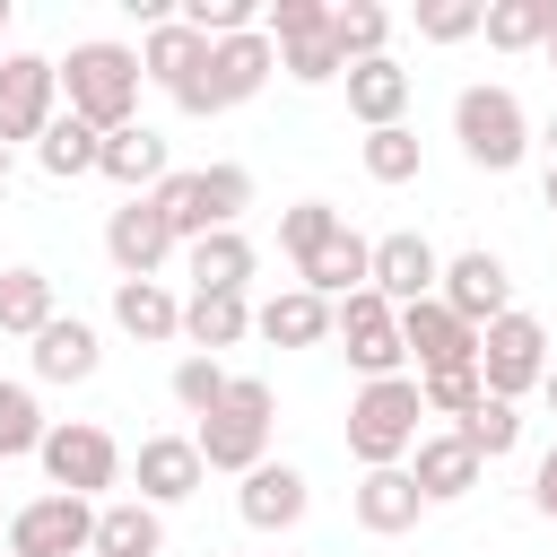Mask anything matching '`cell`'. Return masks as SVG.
<instances>
[{"label": "cell", "instance_id": "33", "mask_svg": "<svg viewBox=\"0 0 557 557\" xmlns=\"http://www.w3.org/2000/svg\"><path fill=\"white\" fill-rule=\"evenodd\" d=\"M44 435H52V418H44L35 383H9V374H0V461H17V453H44Z\"/></svg>", "mask_w": 557, "mask_h": 557}, {"label": "cell", "instance_id": "43", "mask_svg": "<svg viewBox=\"0 0 557 557\" xmlns=\"http://www.w3.org/2000/svg\"><path fill=\"white\" fill-rule=\"evenodd\" d=\"M531 505L557 522V444H548V453H540V470H531Z\"/></svg>", "mask_w": 557, "mask_h": 557}, {"label": "cell", "instance_id": "38", "mask_svg": "<svg viewBox=\"0 0 557 557\" xmlns=\"http://www.w3.org/2000/svg\"><path fill=\"white\" fill-rule=\"evenodd\" d=\"M366 174H374V183H418V131H409V122L366 131Z\"/></svg>", "mask_w": 557, "mask_h": 557}, {"label": "cell", "instance_id": "31", "mask_svg": "<svg viewBox=\"0 0 557 557\" xmlns=\"http://www.w3.org/2000/svg\"><path fill=\"white\" fill-rule=\"evenodd\" d=\"M252 331V305L244 296H183V339H191V357H218V348H235Z\"/></svg>", "mask_w": 557, "mask_h": 557}, {"label": "cell", "instance_id": "14", "mask_svg": "<svg viewBox=\"0 0 557 557\" xmlns=\"http://www.w3.org/2000/svg\"><path fill=\"white\" fill-rule=\"evenodd\" d=\"M400 348H409V366L418 374H444V366H479V331L444 305V296H426V305H400Z\"/></svg>", "mask_w": 557, "mask_h": 557}, {"label": "cell", "instance_id": "4", "mask_svg": "<svg viewBox=\"0 0 557 557\" xmlns=\"http://www.w3.org/2000/svg\"><path fill=\"white\" fill-rule=\"evenodd\" d=\"M453 139L479 174H513L531 157V113H522L513 87H461L453 96Z\"/></svg>", "mask_w": 557, "mask_h": 557}, {"label": "cell", "instance_id": "28", "mask_svg": "<svg viewBox=\"0 0 557 557\" xmlns=\"http://www.w3.org/2000/svg\"><path fill=\"white\" fill-rule=\"evenodd\" d=\"M200 61H209V35H191L183 17H165V26H148V44H139V70L174 96V87H191L200 78Z\"/></svg>", "mask_w": 557, "mask_h": 557}, {"label": "cell", "instance_id": "10", "mask_svg": "<svg viewBox=\"0 0 557 557\" xmlns=\"http://www.w3.org/2000/svg\"><path fill=\"white\" fill-rule=\"evenodd\" d=\"M9 557H96V505L87 496H35L9 513Z\"/></svg>", "mask_w": 557, "mask_h": 557}, {"label": "cell", "instance_id": "46", "mask_svg": "<svg viewBox=\"0 0 557 557\" xmlns=\"http://www.w3.org/2000/svg\"><path fill=\"white\" fill-rule=\"evenodd\" d=\"M548 209H557V165H548Z\"/></svg>", "mask_w": 557, "mask_h": 557}, {"label": "cell", "instance_id": "6", "mask_svg": "<svg viewBox=\"0 0 557 557\" xmlns=\"http://www.w3.org/2000/svg\"><path fill=\"white\" fill-rule=\"evenodd\" d=\"M270 70H278V44L252 26V35H226V44H209V61H200V78L191 87H174V104L183 113H226V104H252L261 87H270Z\"/></svg>", "mask_w": 557, "mask_h": 557}, {"label": "cell", "instance_id": "47", "mask_svg": "<svg viewBox=\"0 0 557 557\" xmlns=\"http://www.w3.org/2000/svg\"><path fill=\"white\" fill-rule=\"evenodd\" d=\"M0 183H9V148H0Z\"/></svg>", "mask_w": 557, "mask_h": 557}, {"label": "cell", "instance_id": "45", "mask_svg": "<svg viewBox=\"0 0 557 557\" xmlns=\"http://www.w3.org/2000/svg\"><path fill=\"white\" fill-rule=\"evenodd\" d=\"M540 392H548V409H557V357H548V383H540Z\"/></svg>", "mask_w": 557, "mask_h": 557}, {"label": "cell", "instance_id": "42", "mask_svg": "<svg viewBox=\"0 0 557 557\" xmlns=\"http://www.w3.org/2000/svg\"><path fill=\"white\" fill-rule=\"evenodd\" d=\"M479 17H487L479 0H426L418 9V35L426 44H461V35H479Z\"/></svg>", "mask_w": 557, "mask_h": 557}, {"label": "cell", "instance_id": "21", "mask_svg": "<svg viewBox=\"0 0 557 557\" xmlns=\"http://www.w3.org/2000/svg\"><path fill=\"white\" fill-rule=\"evenodd\" d=\"M479 470H487V461H479L453 426H444V435H418V453H409V479H418V496H426V505L470 496V487H479Z\"/></svg>", "mask_w": 557, "mask_h": 557}, {"label": "cell", "instance_id": "34", "mask_svg": "<svg viewBox=\"0 0 557 557\" xmlns=\"http://www.w3.org/2000/svg\"><path fill=\"white\" fill-rule=\"evenodd\" d=\"M383 35H392V9H374V0H339L331 9V44H339L348 70L357 61H383Z\"/></svg>", "mask_w": 557, "mask_h": 557}, {"label": "cell", "instance_id": "16", "mask_svg": "<svg viewBox=\"0 0 557 557\" xmlns=\"http://www.w3.org/2000/svg\"><path fill=\"white\" fill-rule=\"evenodd\" d=\"M131 470H139V505H157V513L183 505V496H200V479H209V461H200L191 435H148Z\"/></svg>", "mask_w": 557, "mask_h": 557}, {"label": "cell", "instance_id": "37", "mask_svg": "<svg viewBox=\"0 0 557 557\" xmlns=\"http://www.w3.org/2000/svg\"><path fill=\"white\" fill-rule=\"evenodd\" d=\"M339 226H348V218H339L331 200H296V209L278 218V244H287V261H313V252H322Z\"/></svg>", "mask_w": 557, "mask_h": 557}, {"label": "cell", "instance_id": "26", "mask_svg": "<svg viewBox=\"0 0 557 557\" xmlns=\"http://www.w3.org/2000/svg\"><path fill=\"white\" fill-rule=\"evenodd\" d=\"M348 113L366 122V131H392L400 113H409V70L383 52V61H357L348 70Z\"/></svg>", "mask_w": 557, "mask_h": 557}, {"label": "cell", "instance_id": "18", "mask_svg": "<svg viewBox=\"0 0 557 557\" xmlns=\"http://www.w3.org/2000/svg\"><path fill=\"white\" fill-rule=\"evenodd\" d=\"M252 331H261L270 348H322V339L339 331V305L313 296V287H278V296L252 313Z\"/></svg>", "mask_w": 557, "mask_h": 557}, {"label": "cell", "instance_id": "40", "mask_svg": "<svg viewBox=\"0 0 557 557\" xmlns=\"http://www.w3.org/2000/svg\"><path fill=\"white\" fill-rule=\"evenodd\" d=\"M261 35L287 52V44H313V35H331V0H278L270 17H261Z\"/></svg>", "mask_w": 557, "mask_h": 557}, {"label": "cell", "instance_id": "44", "mask_svg": "<svg viewBox=\"0 0 557 557\" xmlns=\"http://www.w3.org/2000/svg\"><path fill=\"white\" fill-rule=\"evenodd\" d=\"M540 139H548V165H557V113H548V131H540Z\"/></svg>", "mask_w": 557, "mask_h": 557}, {"label": "cell", "instance_id": "17", "mask_svg": "<svg viewBox=\"0 0 557 557\" xmlns=\"http://www.w3.org/2000/svg\"><path fill=\"white\" fill-rule=\"evenodd\" d=\"M305 505H313V487H305L296 461H261V470H244V487H235V513H244L252 531H296Z\"/></svg>", "mask_w": 557, "mask_h": 557}, {"label": "cell", "instance_id": "15", "mask_svg": "<svg viewBox=\"0 0 557 557\" xmlns=\"http://www.w3.org/2000/svg\"><path fill=\"white\" fill-rule=\"evenodd\" d=\"M183 235L165 226V209H157V191H139V200H122L113 218H104V252H113V270L122 278H157V261L174 252Z\"/></svg>", "mask_w": 557, "mask_h": 557}, {"label": "cell", "instance_id": "35", "mask_svg": "<svg viewBox=\"0 0 557 557\" xmlns=\"http://www.w3.org/2000/svg\"><path fill=\"white\" fill-rule=\"evenodd\" d=\"M453 435H461V444H470L479 461H505V453L522 444V409H513V400H479V409H470V418H461Z\"/></svg>", "mask_w": 557, "mask_h": 557}, {"label": "cell", "instance_id": "7", "mask_svg": "<svg viewBox=\"0 0 557 557\" xmlns=\"http://www.w3.org/2000/svg\"><path fill=\"white\" fill-rule=\"evenodd\" d=\"M479 383H487V400H513L522 409V392L548 383V322L522 313V305L505 322H487L479 331Z\"/></svg>", "mask_w": 557, "mask_h": 557}, {"label": "cell", "instance_id": "30", "mask_svg": "<svg viewBox=\"0 0 557 557\" xmlns=\"http://www.w3.org/2000/svg\"><path fill=\"white\" fill-rule=\"evenodd\" d=\"M35 165H44L52 183H78V174H96V165H104V131H87L78 113H61V122L35 139Z\"/></svg>", "mask_w": 557, "mask_h": 557}, {"label": "cell", "instance_id": "8", "mask_svg": "<svg viewBox=\"0 0 557 557\" xmlns=\"http://www.w3.org/2000/svg\"><path fill=\"white\" fill-rule=\"evenodd\" d=\"M35 461H44V479H52L61 496H87V505L122 479V444H113L96 418H61V426L44 435V453H35Z\"/></svg>", "mask_w": 557, "mask_h": 557}, {"label": "cell", "instance_id": "25", "mask_svg": "<svg viewBox=\"0 0 557 557\" xmlns=\"http://www.w3.org/2000/svg\"><path fill=\"white\" fill-rule=\"evenodd\" d=\"M104 183H122V200H139V191H157L174 165H165V139L148 131V122H131V131H113L104 139V165H96Z\"/></svg>", "mask_w": 557, "mask_h": 557}, {"label": "cell", "instance_id": "20", "mask_svg": "<svg viewBox=\"0 0 557 557\" xmlns=\"http://www.w3.org/2000/svg\"><path fill=\"white\" fill-rule=\"evenodd\" d=\"M296 287H313V296H331V305H348L357 287H374V244L357 235V226H339L313 261H296Z\"/></svg>", "mask_w": 557, "mask_h": 557}, {"label": "cell", "instance_id": "27", "mask_svg": "<svg viewBox=\"0 0 557 557\" xmlns=\"http://www.w3.org/2000/svg\"><path fill=\"white\" fill-rule=\"evenodd\" d=\"M165 548V513L139 505V496H113L96 505V557H157Z\"/></svg>", "mask_w": 557, "mask_h": 557}, {"label": "cell", "instance_id": "11", "mask_svg": "<svg viewBox=\"0 0 557 557\" xmlns=\"http://www.w3.org/2000/svg\"><path fill=\"white\" fill-rule=\"evenodd\" d=\"M339 348H348V366H357L366 383L400 374V366H409V348H400V305H383L374 287H357V296L339 305Z\"/></svg>", "mask_w": 557, "mask_h": 557}, {"label": "cell", "instance_id": "48", "mask_svg": "<svg viewBox=\"0 0 557 557\" xmlns=\"http://www.w3.org/2000/svg\"><path fill=\"white\" fill-rule=\"evenodd\" d=\"M0 35H9V0H0Z\"/></svg>", "mask_w": 557, "mask_h": 557}, {"label": "cell", "instance_id": "5", "mask_svg": "<svg viewBox=\"0 0 557 557\" xmlns=\"http://www.w3.org/2000/svg\"><path fill=\"white\" fill-rule=\"evenodd\" d=\"M157 209H165V226H174L183 244L226 235V226L252 209V174H244V165H191V174H165V183H157Z\"/></svg>", "mask_w": 557, "mask_h": 557}, {"label": "cell", "instance_id": "41", "mask_svg": "<svg viewBox=\"0 0 557 557\" xmlns=\"http://www.w3.org/2000/svg\"><path fill=\"white\" fill-rule=\"evenodd\" d=\"M278 70H287L296 87H331V78H348V61H339V44H331V35H313V44H287V52H278Z\"/></svg>", "mask_w": 557, "mask_h": 557}, {"label": "cell", "instance_id": "3", "mask_svg": "<svg viewBox=\"0 0 557 557\" xmlns=\"http://www.w3.org/2000/svg\"><path fill=\"white\" fill-rule=\"evenodd\" d=\"M418 418H426L418 374H383V383H366V392L348 400V453H357L366 470H409Z\"/></svg>", "mask_w": 557, "mask_h": 557}, {"label": "cell", "instance_id": "29", "mask_svg": "<svg viewBox=\"0 0 557 557\" xmlns=\"http://www.w3.org/2000/svg\"><path fill=\"white\" fill-rule=\"evenodd\" d=\"M44 322H61V305H52V278H44L35 261L0 270V331H9V339H35Z\"/></svg>", "mask_w": 557, "mask_h": 557}, {"label": "cell", "instance_id": "19", "mask_svg": "<svg viewBox=\"0 0 557 557\" xmlns=\"http://www.w3.org/2000/svg\"><path fill=\"white\" fill-rule=\"evenodd\" d=\"M252 235L244 226H226V235H200V244H183V270H191V296H244L252 287Z\"/></svg>", "mask_w": 557, "mask_h": 557}, {"label": "cell", "instance_id": "12", "mask_svg": "<svg viewBox=\"0 0 557 557\" xmlns=\"http://www.w3.org/2000/svg\"><path fill=\"white\" fill-rule=\"evenodd\" d=\"M435 287H444V252H435L418 226L374 235V296H383V305H426Z\"/></svg>", "mask_w": 557, "mask_h": 557}, {"label": "cell", "instance_id": "49", "mask_svg": "<svg viewBox=\"0 0 557 557\" xmlns=\"http://www.w3.org/2000/svg\"><path fill=\"white\" fill-rule=\"evenodd\" d=\"M548 61H557V35H548Z\"/></svg>", "mask_w": 557, "mask_h": 557}, {"label": "cell", "instance_id": "36", "mask_svg": "<svg viewBox=\"0 0 557 557\" xmlns=\"http://www.w3.org/2000/svg\"><path fill=\"white\" fill-rule=\"evenodd\" d=\"M418 400H426V418H470L479 400H487V383H479V366H444V374H418Z\"/></svg>", "mask_w": 557, "mask_h": 557}, {"label": "cell", "instance_id": "23", "mask_svg": "<svg viewBox=\"0 0 557 557\" xmlns=\"http://www.w3.org/2000/svg\"><path fill=\"white\" fill-rule=\"evenodd\" d=\"M348 505H357V522H366L374 540H400V531H418V513H426V496H418L409 470H366Z\"/></svg>", "mask_w": 557, "mask_h": 557}, {"label": "cell", "instance_id": "13", "mask_svg": "<svg viewBox=\"0 0 557 557\" xmlns=\"http://www.w3.org/2000/svg\"><path fill=\"white\" fill-rule=\"evenodd\" d=\"M435 296H444L470 331H487V322H505V313H513V270L479 244V252H453V261H444V287H435Z\"/></svg>", "mask_w": 557, "mask_h": 557}, {"label": "cell", "instance_id": "1", "mask_svg": "<svg viewBox=\"0 0 557 557\" xmlns=\"http://www.w3.org/2000/svg\"><path fill=\"white\" fill-rule=\"evenodd\" d=\"M139 78H148L139 52H131V44H104V35H96V44H70V61H61L70 113H78L87 131H104V139L139 122Z\"/></svg>", "mask_w": 557, "mask_h": 557}, {"label": "cell", "instance_id": "39", "mask_svg": "<svg viewBox=\"0 0 557 557\" xmlns=\"http://www.w3.org/2000/svg\"><path fill=\"white\" fill-rule=\"evenodd\" d=\"M226 383H235V374H226L218 357H183V366H174V409H191V418H209V409L226 400Z\"/></svg>", "mask_w": 557, "mask_h": 557}, {"label": "cell", "instance_id": "9", "mask_svg": "<svg viewBox=\"0 0 557 557\" xmlns=\"http://www.w3.org/2000/svg\"><path fill=\"white\" fill-rule=\"evenodd\" d=\"M61 122V61L44 52H0V148L44 139Z\"/></svg>", "mask_w": 557, "mask_h": 557}, {"label": "cell", "instance_id": "32", "mask_svg": "<svg viewBox=\"0 0 557 557\" xmlns=\"http://www.w3.org/2000/svg\"><path fill=\"white\" fill-rule=\"evenodd\" d=\"M479 35H487L496 52H531V44H548V35H557V0H487Z\"/></svg>", "mask_w": 557, "mask_h": 557}, {"label": "cell", "instance_id": "22", "mask_svg": "<svg viewBox=\"0 0 557 557\" xmlns=\"http://www.w3.org/2000/svg\"><path fill=\"white\" fill-rule=\"evenodd\" d=\"M113 322H122L139 348L183 339V296H174L165 278H113Z\"/></svg>", "mask_w": 557, "mask_h": 557}, {"label": "cell", "instance_id": "24", "mask_svg": "<svg viewBox=\"0 0 557 557\" xmlns=\"http://www.w3.org/2000/svg\"><path fill=\"white\" fill-rule=\"evenodd\" d=\"M96 366H104V339H96V322L61 313V322H44V331H35V374H44V383H87Z\"/></svg>", "mask_w": 557, "mask_h": 557}, {"label": "cell", "instance_id": "2", "mask_svg": "<svg viewBox=\"0 0 557 557\" xmlns=\"http://www.w3.org/2000/svg\"><path fill=\"white\" fill-rule=\"evenodd\" d=\"M270 426H278L270 383H261V374H235V383H226V400L191 426V444H200V461H209V470H235V479H244V470H261V461H270Z\"/></svg>", "mask_w": 557, "mask_h": 557}]
</instances>
